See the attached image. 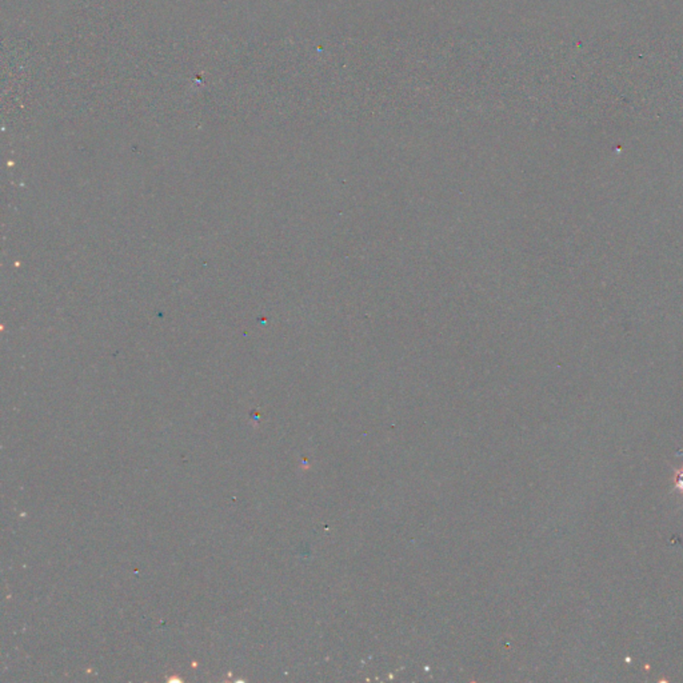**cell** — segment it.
Returning a JSON list of instances; mask_svg holds the SVG:
<instances>
[{
  "label": "cell",
  "instance_id": "cell-1",
  "mask_svg": "<svg viewBox=\"0 0 683 683\" xmlns=\"http://www.w3.org/2000/svg\"><path fill=\"white\" fill-rule=\"evenodd\" d=\"M677 482H675V489L679 490L681 493H683V470H677Z\"/></svg>",
  "mask_w": 683,
  "mask_h": 683
}]
</instances>
